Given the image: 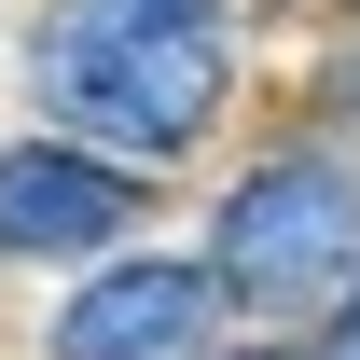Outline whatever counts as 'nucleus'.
I'll list each match as a JSON object with an SVG mask.
<instances>
[{"label":"nucleus","mask_w":360,"mask_h":360,"mask_svg":"<svg viewBox=\"0 0 360 360\" xmlns=\"http://www.w3.org/2000/svg\"><path fill=\"white\" fill-rule=\"evenodd\" d=\"M28 84H42V111H56L70 153L180 167L194 139L222 125L236 28H222V0H56L42 42H28Z\"/></svg>","instance_id":"obj_1"},{"label":"nucleus","mask_w":360,"mask_h":360,"mask_svg":"<svg viewBox=\"0 0 360 360\" xmlns=\"http://www.w3.org/2000/svg\"><path fill=\"white\" fill-rule=\"evenodd\" d=\"M208 277L250 319H305L333 291H360V167L347 153H277L222 194L208 222Z\"/></svg>","instance_id":"obj_2"},{"label":"nucleus","mask_w":360,"mask_h":360,"mask_svg":"<svg viewBox=\"0 0 360 360\" xmlns=\"http://www.w3.org/2000/svg\"><path fill=\"white\" fill-rule=\"evenodd\" d=\"M347 347H360V291H347Z\"/></svg>","instance_id":"obj_5"},{"label":"nucleus","mask_w":360,"mask_h":360,"mask_svg":"<svg viewBox=\"0 0 360 360\" xmlns=\"http://www.w3.org/2000/svg\"><path fill=\"white\" fill-rule=\"evenodd\" d=\"M111 236H139V167L70 153V139H14L0 153V250L14 264H84Z\"/></svg>","instance_id":"obj_4"},{"label":"nucleus","mask_w":360,"mask_h":360,"mask_svg":"<svg viewBox=\"0 0 360 360\" xmlns=\"http://www.w3.org/2000/svg\"><path fill=\"white\" fill-rule=\"evenodd\" d=\"M208 319H222V277H208V264L125 250V264H97L84 291L42 319V360H194Z\"/></svg>","instance_id":"obj_3"}]
</instances>
